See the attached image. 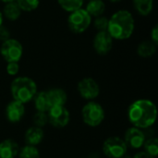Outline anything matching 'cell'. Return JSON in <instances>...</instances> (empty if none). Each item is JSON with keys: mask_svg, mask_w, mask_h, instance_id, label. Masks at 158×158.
<instances>
[{"mask_svg": "<svg viewBox=\"0 0 158 158\" xmlns=\"http://www.w3.org/2000/svg\"><path fill=\"white\" fill-rule=\"evenodd\" d=\"M18 156L19 158H40V153L37 147L25 145L19 149Z\"/></svg>", "mask_w": 158, "mask_h": 158, "instance_id": "603a6c76", "label": "cell"}, {"mask_svg": "<svg viewBox=\"0 0 158 158\" xmlns=\"http://www.w3.org/2000/svg\"><path fill=\"white\" fill-rule=\"evenodd\" d=\"M49 103L52 106H65L68 101L67 93L61 88H52L46 91Z\"/></svg>", "mask_w": 158, "mask_h": 158, "instance_id": "9a60e30c", "label": "cell"}, {"mask_svg": "<svg viewBox=\"0 0 158 158\" xmlns=\"http://www.w3.org/2000/svg\"><path fill=\"white\" fill-rule=\"evenodd\" d=\"M130 122L141 130L151 128L157 118V108L154 102L148 99L134 101L128 109Z\"/></svg>", "mask_w": 158, "mask_h": 158, "instance_id": "6da1fadb", "label": "cell"}, {"mask_svg": "<svg viewBox=\"0 0 158 158\" xmlns=\"http://www.w3.org/2000/svg\"><path fill=\"white\" fill-rule=\"evenodd\" d=\"M48 123L56 129H62L69 125L70 113L66 106H52L48 112Z\"/></svg>", "mask_w": 158, "mask_h": 158, "instance_id": "ba28073f", "label": "cell"}, {"mask_svg": "<svg viewBox=\"0 0 158 158\" xmlns=\"http://www.w3.org/2000/svg\"><path fill=\"white\" fill-rule=\"evenodd\" d=\"M10 38V31H8V29L3 25L0 26V41L5 42L6 40H8Z\"/></svg>", "mask_w": 158, "mask_h": 158, "instance_id": "83f0119b", "label": "cell"}, {"mask_svg": "<svg viewBox=\"0 0 158 158\" xmlns=\"http://www.w3.org/2000/svg\"><path fill=\"white\" fill-rule=\"evenodd\" d=\"M113 47V38L106 31H98L94 39V48L98 55L105 56L108 54Z\"/></svg>", "mask_w": 158, "mask_h": 158, "instance_id": "30bf717a", "label": "cell"}, {"mask_svg": "<svg viewBox=\"0 0 158 158\" xmlns=\"http://www.w3.org/2000/svg\"><path fill=\"white\" fill-rule=\"evenodd\" d=\"M57 2L61 8L70 13L81 8L83 5V0H57Z\"/></svg>", "mask_w": 158, "mask_h": 158, "instance_id": "44dd1931", "label": "cell"}, {"mask_svg": "<svg viewBox=\"0 0 158 158\" xmlns=\"http://www.w3.org/2000/svg\"><path fill=\"white\" fill-rule=\"evenodd\" d=\"M91 22L92 17L82 7L71 12L68 18L69 28L74 33L84 32L91 25Z\"/></svg>", "mask_w": 158, "mask_h": 158, "instance_id": "5b68a950", "label": "cell"}, {"mask_svg": "<svg viewBox=\"0 0 158 158\" xmlns=\"http://www.w3.org/2000/svg\"><path fill=\"white\" fill-rule=\"evenodd\" d=\"M19 149V145L16 141L5 139L0 143V158H16Z\"/></svg>", "mask_w": 158, "mask_h": 158, "instance_id": "4fadbf2b", "label": "cell"}, {"mask_svg": "<svg viewBox=\"0 0 158 158\" xmlns=\"http://www.w3.org/2000/svg\"><path fill=\"white\" fill-rule=\"evenodd\" d=\"M32 121H33L34 126L39 127V128H44V127L46 126V124L48 123L47 113L36 111V113H35V114L33 115V117H32Z\"/></svg>", "mask_w": 158, "mask_h": 158, "instance_id": "d4e9b609", "label": "cell"}, {"mask_svg": "<svg viewBox=\"0 0 158 158\" xmlns=\"http://www.w3.org/2000/svg\"><path fill=\"white\" fill-rule=\"evenodd\" d=\"M6 118L10 123H18L21 121L25 115V106L24 104L12 100L9 102L6 107Z\"/></svg>", "mask_w": 158, "mask_h": 158, "instance_id": "7c38bea8", "label": "cell"}, {"mask_svg": "<svg viewBox=\"0 0 158 158\" xmlns=\"http://www.w3.org/2000/svg\"><path fill=\"white\" fill-rule=\"evenodd\" d=\"M37 92L36 82L29 77H17L10 84V94L13 100L22 104L32 101Z\"/></svg>", "mask_w": 158, "mask_h": 158, "instance_id": "3957f363", "label": "cell"}, {"mask_svg": "<svg viewBox=\"0 0 158 158\" xmlns=\"http://www.w3.org/2000/svg\"><path fill=\"white\" fill-rule=\"evenodd\" d=\"M3 14L7 19L14 21V20H17L20 17L21 10L15 1V2L6 3L5 5L4 9H3Z\"/></svg>", "mask_w": 158, "mask_h": 158, "instance_id": "d6986e66", "label": "cell"}, {"mask_svg": "<svg viewBox=\"0 0 158 158\" xmlns=\"http://www.w3.org/2000/svg\"><path fill=\"white\" fill-rule=\"evenodd\" d=\"M156 52V44L152 41L142 42L137 48L138 55L143 58H148L153 56Z\"/></svg>", "mask_w": 158, "mask_h": 158, "instance_id": "ac0fdd59", "label": "cell"}, {"mask_svg": "<svg viewBox=\"0 0 158 158\" xmlns=\"http://www.w3.org/2000/svg\"><path fill=\"white\" fill-rule=\"evenodd\" d=\"M123 140L128 147L132 149H141L143 146L146 137L143 130L136 127H131L126 131Z\"/></svg>", "mask_w": 158, "mask_h": 158, "instance_id": "8fae6325", "label": "cell"}, {"mask_svg": "<svg viewBox=\"0 0 158 158\" xmlns=\"http://www.w3.org/2000/svg\"><path fill=\"white\" fill-rule=\"evenodd\" d=\"M1 25H3V14H2V12L0 11V26Z\"/></svg>", "mask_w": 158, "mask_h": 158, "instance_id": "4dcf8cb0", "label": "cell"}, {"mask_svg": "<svg viewBox=\"0 0 158 158\" xmlns=\"http://www.w3.org/2000/svg\"><path fill=\"white\" fill-rule=\"evenodd\" d=\"M135 10L142 16H148L154 6L153 0H132Z\"/></svg>", "mask_w": 158, "mask_h": 158, "instance_id": "ffe728a7", "label": "cell"}, {"mask_svg": "<svg viewBox=\"0 0 158 158\" xmlns=\"http://www.w3.org/2000/svg\"><path fill=\"white\" fill-rule=\"evenodd\" d=\"M0 54L7 63L19 62L23 54V47L18 40L9 38L1 44Z\"/></svg>", "mask_w": 158, "mask_h": 158, "instance_id": "52a82bcc", "label": "cell"}, {"mask_svg": "<svg viewBox=\"0 0 158 158\" xmlns=\"http://www.w3.org/2000/svg\"><path fill=\"white\" fill-rule=\"evenodd\" d=\"M110 2H113V3H117V2H119V1H121V0H109Z\"/></svg>", "mask_w": 158, "mask_h": 158, "instance_id": "d6a6232c", "label": "cell"}, {"mask_svg": "<svg viewBox=\"0 0 158 158\" xmlns=\"http://www.w3.org/2000/svg\"><path fill=\"white\" fill-rule=\"evenodd\" d=\"M85 10L91 17H100L106 10V5L103 0H90Z\"/></svg>", "mask_w": 158, "mask_h": 158, "instance_id": "e0dca14e", "label": "cell"}, {"mask_svg": "<svg viewBox=\"0 0 158 158\" xmlns=\"http://www.w3.org/2000/svg\"><path fill=\"white\" fill-rule=\"evenodd\" d=\"M44 132L42 128L32 126L30 127L24 134V141L26 145L37 147L44 140Z\"/></svg>", "mask_w": 158, "mask_h": 158, "instance_id": "5bb4252c", "label": "cell"}, {"mask_svg": "<svg viewBox=\"0 0 158 158\" xmlns=\"http://www.w3.org/2000/svg\"><path fill=\"white\" fill-rule=\"evenodd\" d=\"M133 158H156V157H153V156H149V155H148V154H146L145 152H139V153H137V154L134 156V157Z\"/></svg>", "mask_w": 158, "mask_h": 158, "instance_id": "f546056e", "label": "cell"}, {"mask_svg": "<svg viewBox=\"0 0 158 158\" xmlns=\"http://www.w3.org/2000/svg\"><path fill=\"white\" fill-rule=\"evenodd\" d=\"M102 150L107 158H122L127 155L128 146L118 136H111L105 140Z\"/></svg>", "mask_w": 158, "mask_h": 158, "instance_id": "8992f818", "label": "cell"}, {"mask_svg": "<svg viewBox=\"0 0 158 158\" xmlns=\"http://www.w3.org/2000/svg\"><path fill=\"white\" fill-rule=\"evenodd\" d=\"M134 19L128 10H118L108 19L107 32L113 39H129L134 31Z\"/></svg>", "mask_w": 158, "mask_h": 158, "instance_id": "7a4b0ae2", "label": "cell"}, {"mask_svg": "<svg viewBox=\"0 0 158 158\" xmlns=\"http://www.w3.org/2000/svg\"><path fill=\"white\" fill-rule=\"evenodd\" d=\"M21 11L31 12L39 6V0H16Z\"/></svg>", "mask_w": 158, "mask_h": 158, "instance_id": "cb8c5ba5", "label": "cell"}, {"mask_svg": "<svg viewBox=\"0 0 158 158\" xmlns=\"http://www.w3.org/2000/svg\"><path fill=\"white\" fill-rule=\"evenodd\" d=\"M77 90L81 98L87 101H94L100 94V87L97 81L90 77L81 79L77 86Z\"/></svg>", "mask_w": 158, "mask_h": 158, "instance_id": "9c48e42d", "label": "cell"}, {"mask_svg": "<svg viewBox=\"0 0 158 158\" xmlns=\"http://www.w3.org/2000/svg\"><path fill=\"white\" fill-rule=\"evenodd\" d=\"M6 70V73L9 76H16L19 71V62H9V63H7Z\"/></svg>", "mask_w": 158, "mask_h": 158, "instance_id": "4316f807", "label": "cell"}, {"mask_svg": "<svg viewBox=\"0 0 158 158\" xmlns=\"http://www.w3.org/2000/svg\"><path fill=\"white\" fill-rule=\"evenodd\" d=\"M32 100H33V103H34L35 109L38 112H45V113H47L48 110L51 108L46 91L37 92Z\"/></svg>", "mask_w": 158, "mask_h": 158, "instance_id": "2e32d148", "label": "cell"}, {"mask_svg": "<svg viewBox=\"0 0 158 158\" xmlns=\"http://www.w3.org/2000/svg\"><path fill=\"white\" fill-rule=\"evenodd\" d=\"M106 114L103 106L94 101H88L81 108V118L84 124L96 128L105 120Z\"/></svg>", "mask_w": 158, "mask_h": 158, "instance_id": "277c9868", "label": "cell"}, {"mask_svg": "<svg viewBox=\"0 0 158 158\" xmlns=\"http://www.w3.org/2000/svg\"><path fill=\"white\" fill-rule=\"evenodd\" d=\"M151 41L157 45L158 43V26L156 25L151 31Z\"/></svg>", "mask_w": 158, "mask_h": 158, "instance_id": "f1b7e54d", "label": "cell"}, {"mask_svg": "<svg viewBox=\"0 0 158 158\" xmlns=\"http://www.w3.org/2000/svg\"><path fill=\"white\" fill-rule=\"evenodd\" d=\"M144 151L146 154H148L149 156H153V157H156L158 155V140L156 137H152L149 139H146L143 146Z\"/></svg>", "mask_w": 158, "mask_h": 158, "instance_id": "7402d4cb", "label": "cell"}, {"mask_svg": "<svg viewBox=\"0 0 158 158\" xmlns=\"http://www.w3.org/2000/svg\"><path fill=\"white\" fill-rule=\"evenodd\" d=\"M108 26V19L106 17H97L94 20V27L98 31H107Z\"/></svg>", "mask_w": 158, "mask_h": 158, "instance_id": "484cf974", "label": "cell"}, {"mask_svg": "<svg viewBox=\"0 0 158 158\" xmlns=\"http://www.w3.org/2000/svg\"><path fill=\"white\" fill-rule=\"evenodd\" d=\"M1 2H4V3H10V2H15L16 0H0Z\"/></svg>", "mask_w": 158, "mask_h": 158, "instance_id": "1f68e13d", "label": "cell"}]
</instances>
